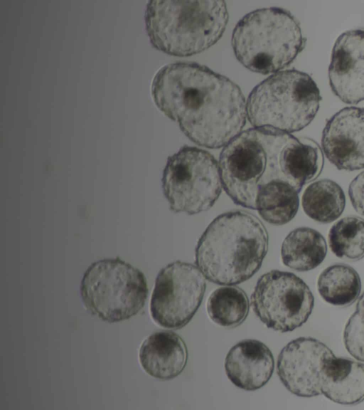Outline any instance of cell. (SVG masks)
<instances>
[{"mask_svg":"<svg viewBox=\"0 0 364 410\" xmlns=\"http://www.w3.org/2000/svg\"><path fill=\"white\" fill-rule=\"evenodd\" d=\"M299 192L284 182H274L262 189L257 196L255 210L263 220L280 226L296 216L299 206Z\"/></svg>","mask_w":364,"mask_h":410,"instance_id":"cell-20","label":"cell"},{"mask_svg":"<svg viewBox=\"0 0 364 410\" xmlns=\"http://www.w3.org/2000/svg\"><path fill=\"white\" fill-rule=\"evenodd\" d=\"M205 278L197 266L180 261L161 269L150 301L154 322L168 329L186 326L201 304L206 288Z\"/></svg>","mask_w":364,"mask_h":410,"instance_id":"cell-10","label":"cell"},{"mask_svg":"<svg viewBox=\"0 0 364 410\" xmlns=\"http://www.w3.org/2000/svg\"><path fill=\"white\" fill-rule=\"evenodd\" d=\"M343 342L351 356L364 362V292L357 302L355 311L346 325Z\"/></svg>","mask_w":364,"mask_h":410,"instance_id":"cell-23","label":"cell"},{"mask_svg":"<svg viewBox=\"0 0 364 410\" xmlns=\"http://www.w3.org/2000/svg\"><path fill=\"white\" fill-rule=\"evenodd\" d=\"M162 189L174 213L197 214L210 209L220 196V166L208 151L184 145L167 158Z\"/></svg>","mask_w":364,"mask_h":410,"instance_id":"cell-8","label":"cell"},{"mask_svg":"<svg viewBox=\"0 0 364 410\" xmlns=\"http://www.w3.org/2000/svg\"><path fill=\"white\" fill-rule=\"evenodd\" d=\"M348 195L354 209L364 216V171L350 182Z\"/></svg>","mask_w":364,"mask_h":410,"instance_id":"cell-24","label":"cell"},{"mask_svg":"<svg viewBox=\"0 0 364 410\" xmlns=\"http://www.w3.org/2000/svg\"><path fill=\"white\" fill-rule=\"evenodd\" d=\"M321 100L319 89L309 74L280 70L252 89L246 102L247 117L253 127L298 132L314 119Z\"/></svg>","mask_w":364,"mask_h":410,"instance_id":"cell-6","label":"cell"},{"mask_svg":"<svg viewBox=\"0 0 364 410\" xmlns=\"http://www.w3.org/2000/svg\"><path fill=\"white\" fill-rule=\"evenodd\" d=\"M321 147L338 169H364V108L346 107L335 113L323 130Z\"/></svg>","mask_w":364,"mask_h":410,"instance_id":"cell-12","label":"cell"},{"mask_svg":"<svg viewBox=\"0 0 364 410\" xmlns=\"http://www.w3.org/2000/svg\"><path fill=\"white\" fill-rule=\"evenodd\" d=\"M139 359L148 374L168 380L178 376L186 367L188 349L183 340L176 332L157 331L144 340Z\"/></svg>","mask_w":364,"mask_h":410,"instance_id":"cell-15","label":"cell"},{"mask_svg":"<svg viewBox=\"0 0 364 410\" xmlns=\"http://www.w3.org/2000/svg\"><path fill=\"white\" fill-rule=\"evenodd\" d=\"M301 204L309 218L321 224H329L343 212L346 196L338 184L323 179L306 188L302 194Z\"/></svg>","mask_w":364,"mask_h":410,"instance_id":"cell-18","label":"cell"},{"mask_svg":"<svg viewBox=\"0 0 364 410\" xmlns=\"http://www.w3.org/2000/svg\"><path fill=\"white\" fill-rule=\"evenodd\" d=\"M317 289L326 303L346 307L358 299L361 281L354 268L347 264L338 263L327 267L321 273Z\"/></svg>","mask_w":364,"mask_h":410,"instance_id":"cell-19","label":"cell"},{"mask_svg":"<svg viewBox=\"0 0 364 410\" xmlns=\"http://www.w3.org/2000/svg\"><path fill=\"white\" fill-rule=\"evenodd\" d=\"M333 355L328 346L315 338H296L280 352L277 374L293 394L301 397L320 395L324 367Z\"/></svg>","mask_w":364,"mask_h":410,"instance_id":"cell-11","label":"cell"},{"mask_svg":"<svg viewBox=\"0 0 364 410\" xmlns=\"http://www.w3.org/2000/svg\"><path fill=\"white\" fill-rule=\"evenodd\" d=\"M249 300L245 292L236 286H223L210 295L206 309L215 323L225 327L242 324L249 312Z\"/></svg>","mask_w":364,"mask_h":410,"instance_id":"cell-21","label":"cell"},{"mask_svg":"<svg viewBox=\"0 0 364 410\" xmlns=\"http://www.w3.org/2000/svg\"><path fill=\"white\" fill-rule=\"evenodd\" d=\"M231 43L242 65L266 75L289 65L303 50L305 38L289 11L269 7L245 15L234 28Z\"/></svg>","mask_w":364,"mask_h":410,"instance_id":"cell-5","label":"cell"},{"mask_svg":"<svg viewBox=\"0 0 364 410\" xmlns=\"http://www.w3.org/2000/svg\"><path fill=\"white\" fill-rule=\"evenodd\" d=\"M228 378L237 387L254 391L262 387L271 378L274 368L270 349L261 341L244 340L228 352L225 359Z\"/></svg>","mask_w":364,"mask_h":410,"instance_id":"cell-14","label":"cell"},{"mask_svg":"<svg viewBox=\"0 0 364 410\" xmlns=\"http://www.w3.org/2000/svg\"><path fill=\"white\" fill-rule=\"evenodd\" d=\"M228 19L226 2L222 0H149L144 14L153 47L178 57L196 55L213 46Z\"/></svg>","mask_w":364,"mask_h":410,"instance_id":"cell-4","label":"cell"},{"mask_svg":"<svg viewBox=\"0 0 364 410\" xmlns=\"http://www.w3.org/2000/svg\"><path fill=\"white\" fill-rule=\"evenodd\" d=\"M323 162V151L313 140L270 127L242 132L219 159L225 192L235 204L251 209L259 191L272 183L289 184L299 193L320 175Z\"/></svg>","mask_w":364,"mask_h":410,"instance_id":"cell-2","label":"cell"},{"mask_svg":"<svg viewBox=\"0 0 364 410\" xmlns=\"http://www.w3.org/2000/svg\"><path fill=\"white\" fill-rule=\"evenodd\" d=\"M321 393L333 402L353 405L364 400V364L333 355L324 367Z\"/></svg>","mask_w":364,"mask_h":410,"instance_id":"cell-16","label":"cell"},{"mask_svg":"<svg viewBox=\"0 0 364 410\" xmlns=\"http://www.w3.org/2000/svg\"><path fill=\"white\" fill-rule=\"evenodd\" d=\"M314 305L306 283L295 274L272 270L257 280L251 295L255 315L269 329L291 332L305 323Z\"/></svg>","mask_w":364,"mask_h":410,"instance_id":"cell-9","label":"cell"},{"mask_svg":"<svg viewBox=\"0 0 364 410\" xmlns=\"http://www.w3.org/2000/svg\"><path fill=\"white\" fill-rule=\"evenodd\" d=\"M267 231L255 215L233 211L218 216L199 238L196 266L205 279L232 285L250 279L267 253Z\"/></svg>","mask_w":364,"mask_h":410,"instance_id":"cell-3","label":"cell"},{"mask_svg":"<svg viewBox=\"0 0 364 410\" xmlns=\"http://www.w3.org/2000/svg\"><path fill=\"white\" fill-rule=\"evenodd\" d=\"M333 93L343 102L364 100V28L348 30L336 40L328 67Z\"/></svg>","mask_w":364,"mask_h":410,"instance_id":"cell-13","label":"cell"},{"mask_svg":"<svg viewBox=\"0 0 364 410\" xmlns=\"http://www.w3.org/2000/svg\"><path fill=\"white\" fill-rule=\"evenodd\" d=\"M80 290L86 310L107 322L136 315L149 292L144 273L118 257L92 263L84 273Z\"/></svg>","mask_w":364,"mask_h":410,"instance_id":"cell-7","label":"cell"},{"mask_svg":"<svg viewBox=\"0 0 364 410\" xmlns=\"http://www.w3.org/2000/svg\"><path fill=\"white\" fill-rule=\"evenodd\" d=\"M327 245L318 231L309 227H299L285 237L281 248L284 265L296 270L308 271L316 268L324 260Z\"/></svg>","mask_w":364,"mask_h":410,"instance_id":"cell-17","label":"cell"},{"mask_svg":"<svg viewBox=\"0 0 364 410\" xmlns=\"http://www.w3.org/2000/svg\"><path fill=\"white\" fill-rule=\"evenodd\" d=\"M151 92L159 110L200 147L225 146L246 123V101L240 87L197 63L162 66L152 79Z\"/></svg>","mask_w":364,"mask_h":410,"instance_id":"cell-1","label":"cell"},{"mask_svg":"<svg viewBox=\"0 0 364 410\" xmlns=\"http://www.w3.org/2000/svg\"><path fill=\"white\" fill-rule=\"evenodd\" d=\"M328 240L331 251L338 258L358 261L364 257V219L348 216L330 228Z\"/></svg>","mask_w":364,"mask_h":410,"instance_id":"cell-22","label":"cell"}]
</instances>
